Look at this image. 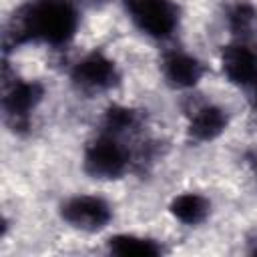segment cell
Returning a JSON list of instances; mask_svg holds the SVG:
<instances>
[{"label": "cell", "mask_w": 257, "mask_h": 257, "mask_svg": "<svg viewBox=\"0 0 257 257\" xmlns=\"http://www.w3.org/2000/svg\"><path fill=\"white\" fill-rule=\"evenodd\" d=\"M70 80L82 92H102L118 82V70L102 52H90L72 66Z\"/></svg>", "instance_id": "5"}, {"label": "cell", "mask_w": 257, "mask_h": 257, "mask_svg": "<svg viewBox=\"0 0 257 257\" xmlns=\"http://www.w3.org/2000/svg\"><path fill=\"white\" fill-rule=\"evenodd\" d=\"M227 122H229V116L221 106L205 102L191 112L187 131H189V137L193 141L209 143V141H215L217 137H221L225 133Z\"/></svg>", "instance_id": "9"}, {"label": "cell", "mask_w": 257, "mask_h": 257, "mask_svg": "<svg viewBox=\"0 0 257 257\" xmlns=\"http://www.w3.org/2000/svg\"><path fill=\"white\" fill-rule=\"evenodd\" d=\"M42 98H44V86L38 80H14L2 98L6 122L14 131L26 128L30 112L40 104Z\"/></svg>", "instance_id": "6"}, {"label": "cell", "mask_w": 257, "mask_h": 257, "mask_svg": "<svg viewBox=\"0 0 257 257\" xmlns=\"http://www.w3.org/2000/svg\"><path fill=\"white\" fill-rule=\"evenodd\" d=\"M227 24L237 40H251L257 28V8L247 0L235 2L227 12Z\"/></svg>", "instance_id": "12"}, {"label": "cell", "mask_w": 257, "mask_h": 257, "mask_svg": "<svg viewBox=\"0 0 257 257\" xmlns=\"http://www.w3.org/2000/svg\"><path fill=\"white\" fill-rule=\"evenodd\" d=\"M78 28V10L72 0H32L20 6L4 30V48L26 42L66 44Z\"/></svg>", "instance_id": "1"}, {"label": "cell", "mask_w": 257, "mask_h": 257, "mask_svg": "<svg viewBox=\"0 0 257 257\" xmlns=\"http://www.w3.org/2000/svg\"><path fill=\"white\" fill-rule=\"evenodd\" d=\"M169 211L177 221L185 225H199L209 217L211 203L199 193H183L171 201Z\"/></svg>", "instance_id": "10"}, {"label": "cell", "mask_w": 257, "mask_h": 257, "mask_svg": "<svg viewBox=\"0 0 257 257\" xmlns=\"http://www.w3.org/2000/svg\"><path fill=\"white\" fill-rule=\"evenodd\" d=\"M253 253H257V245H255V247H253Z\"/></svg>", "instance_id": "17"}, {"label": "cell", "mask_w": 257, "mask_h": 257, "mask_svg": "<svg viewBox=\"0 0 257 257\" xmlns=\"http://www.w3.org/2000/svg\"><path fill=\"white\" fill-rule=\"evenodd\" d=\"M84 2H88V4H92V6H98V4H104V2H108V0H84Z\"/></svg>", "instance_id": "15"}, {"label": "cell", "mask_w": 257, "mask_h": 257, "mask_svg": "<svg viewBox=\"0 0 257 257\" xmlns=\"http://www.w3.org/2000/svg\"><path fill=\"white\" fill-rule=\"evenodd\" d=\"M255 106H257V90H255Z\"/></svg>", "instance_id": "16"}, {"label": "cell", "mask_w": 257, "mask_h": 257, "mask_svg": "<svg viewBox=\"0 0 257 257\" xmlns=\"http://www.w3.org/2000/svg\"><path fill=\"white\" fill-rule=\"evenodd\" d=\"M247 163H249L251 171L257 175V151H251V153L247 155Z\"/></svg>", "instance_id": "14"}, {"label": "cell", "mask_w": 257, "mask_h": 257, "mask_svg": "<svg viewBox=\"0 0 257 257\" xmlns=\"http://www.w3.org/2000/svg\"><path fill=\"white\" fill-rule=\"evenodd\" d=\"M102 133L108 135H124L128 131H135L139 126V112L128 108V106H120V104H112L106 108L104 118H102Z\"/></svg>", "instance_id": "13"}, {"label": "cell", "mask_w": 257, "mask_h": 257, "mask_svg": "<svg viewBox=\"0 0 257 257\" xmlns=\"http://www.w3.org/2000/svg\"><path fill=\"white\" fill-rule=\"evenodd\" d=\"M135 26L151 38H169L179 24V10L173 0H122Z\"/></svg>", "instance_id": "3"}, {"label": "cell", "mask_w": 257, "mask_h": 257, "mask_svg": "<svg viewBox=\"0 0 257 257\" xmlns=\"http://www.w3.org/2000/svg\"><path fill=\"white\" fill-rule=\"evenodd\" d=\"M60 217L74 229L96 233L112 219V207L96 195H76L60 205Z\"/></svg>", "instance_id": "4"}, {"label": "cell", "mask_w": 257, "mask_h": 257, "mask_svg": "<svg viewBox=\"0 0 257 257\" xmlns=\"http://www.w3.org/2000/svg\"><path fill=\"white\" fill-rule=\"evenodd\" d=\"M205 74V66L189 52L173 50L163 58V76L173 88H193Z\"/></svg>", "instance_id": "8"}, {"label": "cell", "mask_w": 257, "mask_h": 257, "mask_svg": "<svg viewBox=\"0 0 257 257\" xmlns=\"http://www.w3.org/2000/svg\"><path fill=\"white\" fill-rule=\"evenodd\" d=\"M106 247L112 255H120V257H157L163 253V247L155 239L128 235V233L112 235L106 241Z\"/></svg>", "instance_id": "11"}, {"label": "cell", "mask_w": 257, "mask_h": 257, "mask_svg": "<svg viewBox=\"0 0 257 257\" xmlns=\"http://www.w3.org/2000/svg\"><path fill=\"white\" fill-rule=\"evenodd\" d=\"M84 171L102 181L118 179L128 169V151L118 143V137L100 133L84 149Z\"/></svg>", "instance_id": "2"}, {"label": "cell", "mask_w": 257, "mask_h": 257, "mask_svg": "<svg viewBox=\"0 0 257 257\" xmlns=\"http://www.w3.org/2000/svg\"><path fill=\"white\" fill-rule=\"evenodd\" d=\"M221 68L229 82L237 86L257 84V46L251 40H235L221 52Z\"/></svg>", "instance_id": "7"}]
</instances>
